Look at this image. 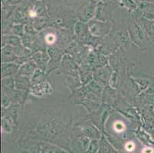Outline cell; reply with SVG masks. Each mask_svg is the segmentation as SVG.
<instances>
[{
	"mask_svg": "<svg viewBox=\"0 0 154 153\" xmlns=\"http://www.w3.org/2000/svg\"><path fill=\"white\" fill-rule=\"evenodd\" d=\"M126 148H127V151H133V149L134 148V143H133V142L127 143V145H126Z\"/></svg>",
	"mask_w": 154,
	"mask_h": 153,
	"instance_id": "6da1fadb",
	"label": "cell"
},
{
	"mask_svg": "<svg viewBox=\"0 0 154 153\" xmlns=\"http://www.w3.org/2000/svg\"><path fill=\"white\" fill-rule=\"evenodd\" d=\"M152 150L150 149V148H146L143 151V153H152Z\"/></svg>",
	"mask_w": 154,
	"mask_h": 153,
	"instance_id": "7a4b0ae2",
	"label": "cell"
}]
</instances>
